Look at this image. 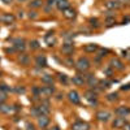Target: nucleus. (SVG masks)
Masks as SVG:
<instances>
[{
	"label": "nucleus",
	"mask_w": 130,
	"mask_h": 130,
	"mask_svg": "<svg viewBox=\"0 0 130 130\" xmlns=\"http://www.w3.org/2000/svg\"><path fill=\"white\" fill-rule=\"evenodd\" d=\"M126 124V117H115V120L112 122V126L115 129H122Z\"/></svg>",
	"instance_id": "7"
},
{
	"label": "nucleus",
	"mask_w": 130,
	"mask_h": 130,
	"mask_svg": "<svg viewBox=\"0 0 130 130\" xmlns=\"http://www.w3.org/2000/svg\"><path fill=\"white\" fill-rule=\"evenodd\" d=\"M44 39H46V42H47V44L51 47V46H53L56 43V39H55V35H53V31H50L48 34L44 37Z\"/></svg>",
	"instance_id": "17"
},
{
	"label": "nucleus",
	"mask_w": 130,
	"mask_h": 130,
	"mask_svg": "<svg viewBox=\"0 0 130 130\" xmlns=\"http://www.w3.org/2000/svg\"><path fill=\"white\" fill-rule=\"evenodd\" d=\"M64 17L65 18H69V20H73L74 17H75V14H77V13H75V9H73V8H68V9H65L64 10Z\"/></svg>",
	"instance_id": "16"
},
{
	"label": "nucleus",
	"mask_w": 130,
	"mask_h": 130,
	"mask_svg": "<svg viewBox=\"0 0 130 130\" xmlns=\"http://www.w3.org/2000/svg\"><path fill=\"white\" fill-rule=\"evenodd\" d=\"M68 99H69V102L73 103V104H79V103H81V98H79V95H78L77 91H69Z\"/></svg>",
	"instance_id": "11"
},
{
	"label": "nucleus",
	"mask_w": 130,
	"mask_h": 130,
	"mask_svg": "<svg viewBox=\"0 0 130 130\" xmlns=\"http://www.w3.org/2000/svg\"><path fill=\"white\" fill-rule=\"evenodd\" d=\"M38 125H39V127L47 129V126L50 125V118H48V116H44V115L39 116V117H38Z\"/></svg>",
	"instance_id": "12"
},
{
	"label": "nucleus",
	"mask_w": 130,
	"mask_h": 130,
	"mask_svg": "<svg viewBox=\"0 0 130 130\" xmlns=\"http://www.w3.org/2000/svg\"><path fill=\"white\" fill-rule=\"evenodd\" d=\"M55 92V89H53V86H43V87L39 90V95L40 96H44V98H50L53 95Z\"/></svg>",
	"instance_id": "2"
},
{
	"label": "nucleus",
	"mask_w": 130,
	"mask_h": 130,
	"mask_svg": "<svg viewBox=\"0 0 130 130\" xmlns=\"http://www.w3.org/2000/svg\"><path fill=\"white\" fill-rule=\"evenodd\" d=\"M105 22H107V25H113V24H116L115 17H108V18L105 20Z\"/></svg>",
	"instance_id": "31"
},
{
	"label": "nucleus",
	"mask_w": 130,
	"mask_h": 130,
	"mask_svg": "<svg viewBox=\"0 0 130 130\" xmlns=\"http://www.w3.org/2000/svg\"><path fill=\"white\" fill-rule=\"evenodd\" d=\"M118 2L122 4V3H130V0H118Z\"/></svg>",
	"instance_id": "39"
},
{
	"label": "nucleus",
	"mask_w": 130,
	"mask_h": 130,
	"mask_svg": "<svg viewBox=\"0 0 130 130\" xmlns=\"http://www.w3.org/2000/svg\"><path fill=\"white\" fill-rule=\"evenodd\" d=\"M3 2H4V3H5V4H9V3H10V2H12V0H3Z\"/></svg>",
	"instance_id": "40"
},
{
	"label": "nucleus",
	"mask_w": 130,
	"mask_h": 130,
	"mask_svg": "<svg viewBox=\"0 0 130 130\" xmlns=\"http://www.w3.org/2000/svg\"><path fill=\"white\" fill-rule=\"evenodd\" d=\"M42 5H43L42 0H32V2L30 3V7H32V8H39V7H42Z\"/></svg>",
	"instance_id": "22"
},
{
	"label": "nucleus",
	"mask_w": 130,
	"mask_h": 130,
	"mask_svg": "<svg viewBox=\"0 0 130 130\" xmlns=\"http://www.w3.org/2000/svg\"><path fill=\"white\" fill-rule=\"evenodd\" d=\"M109 67H111L112 69H117V70H124V69H125V65L122 64V61H121L120 59H117V57H115V59L111 60Z\"/></svg>",
	"instance_id": "6"
},
{
	"label": "nucleus",
	"mask_w": 130,
	"mask_h": 130,
	"mask_svg": "<svg viewBox=\"0 0 130 130\" xmlns=\"http://www.w3.org/2000/svg\"><path fill=\"white\" fill-rule=\"evenodd\" d=\"M86 83H87L89 86H91V87H95V86H98V83H99V79L94 77V74H91L90 77L87 78V81H86Z\"/></svg>",
	"instance_id": "19"
},
{
	"label": "nucleus",
	"mask_w": 130,
	"mask_h": 130,
	"mask_svg": "<svg viewBox=\"0 0 130 130\" xmlns=\"http://www.w3.org/2000/svg\"><path fill=\"white\" fill-rule=\"evenodd\" d=\"M115 115H117L118 117H126L130 115V108L129 107H125V105H121V107H117L115 109Z\"/></svg>",
	"instance_id": "3"
},
{
	"label": "nucleus",
	"mask_w": 130,
	"mask_h": 130,
	"mask_svg": "<svg viewBox=\"0 0 130 130\" xmlns=\"http://www.w3.org/2000/svg\"><path fill=\"white\" fill-rule=\"evenodd\" d=\"M109 118H111V113L108 112V111H99V112L96 113V120H99L102 122L108 121Z\"/></svg>",
	"instance_id": "9"
},
{
	"label": "nucleus",
	"mask_w": 130,
	"mask_h": 130,
	"mask_svg": "<svg viewBox=\"0 0 130 130\" xmlns=\"http://www.w3.org/2000/svg\"><path fill=\"white\" fill-rule=\"evenodd\" d=\"M59 79H60V82H62V83H68V75L64 74V73H60V74H59Z\"/></svg>",
	"instance_id": "27"
},
{
	"label": "nucleus",
	"mask_w": 130,
	"mask_h": 130,
	"mask_svg": "<svg viewBox=\"0 0 130 130\" xmlns=\"http://www.w3.org/2000/svg\"><path fill=\"white\" fill-rule=\"evenodd\" d=\"M0 111H2V112H4V113H7V112H9V111H10V107L2 104V105H0Z\"/></svg>",
	"instance_id": "29"
},
{
	"label": "nucleus",
	"mask_w": 130,
	"mask_h": 130,
	"mask_svg": "<svg viewBox=\"0 0 130 130\" xmlns=\"http://www.w3.org/2000/svg\"><path fill=\"white\" fill-rule=\"evenodd\" d=\"M122 129H124V130H130V124H127V122H126V124H125V126H124Z\"/></svg>",
	"instance_id": "37"
},
{
	"label": "nucleus",
	"mask_w": 130,
	"mask_h": 130,
	"mask_svg": "<svg viewBox=\"0 0 130 130\" xmlns=\"http://www.w3.org/2000/svg\"><path fill=\"white\" fill-rule=\"evenodd\" d=\"M42 81H43V82H46V83H50V85H52V82H53V78H52V75H48V74H46L44 77H42Z\"/></svg>",
	"instance_id": "24"
},
{
	"label": "nucleus",
	"mask_w": 130,
	"mask_h": 130,
	"mask_svg": "<svg viewBox=\"0 0 130 130\" xmlns=\"http://www.w3.org/2000/svg\"><path fill=\"white\" fill-rule=\"evenodd\" d=\"M90 67H91V64L87 57H79L77 60V62H75V68L79 72H87L90 69Z\"/></svg>",
	"instance_id": "1"
},
{
	"label": "nucleus",
	"mask_w": 130,
	"mask_h": 130,
	"mask_svg": "<svg viewBox=\"0 0 130 130\" xmlns=\"http://www.w3.org/2000/svg\"><path fill=\"white\" fill-rule=\"evenodd\" d=\"M35 61H37V65H38V67H40V68L47 65V59H46V56H43V55H39Z\"/></svg>",
	"instance_id": "20"
},
{
	"label": "nucleus",
	"mask_w": 130,
	"mask_h": 130,
	"mask_svg": "<svg viewBox=\"0 0 130 130\" xmlns=\"http://www.w3.org/2000/svg\"><path fill=\"white\" fill-rule=\"evenodd\" d=\"M30 47H31L32 50H38V48H39V43H38L37 40H32V42L30 43Z\"/></svg>",
	"instance_id": "30"
},
{
	"label": "nucleus",
	"mask_w": 130,
	"mask_h": 130,
	"mask_svg": "<svg viewBox=\"0 0 130 130\" xmlns=\"http://www.w3.org/2000/svg\"><path fill=\"white\" fill-rule=\"evenodd\" d=\"M20 61H21V62H26V64H27V61H29V59H27V56H25V55H22V56H21V57H20Z\"/></svg>",
	"instance_id": "33"
},
{
	"label": "nucleus",
	"mask_w": 130,
	"mask_h": 130,
	"mask_svg": "<svg viewBox=\"0 0 130 130\" xmlns=\"http://www.w3.org/2000/svg\"><path fill=\"white\" fill-rule=\"evenodd\" d=\"M103 73H104V74L107 75V77H111V75L113 74V69H112V68L109 67V65H108L107 68H104V69H103Z\"/></svg>",
	"instance_id": "23"
},
{
	"label": "nucleus",
	"mask_w": 130,
	"mask_h": 130,
	"mask_svg": "<svg viewBox=\"0 0 130 130\" xmlns=\"http://www.w3.org/2000/svg\"><path fill=\"white\" fill-rule=\"evenodd\" d=\"M72 82L75 85V86H83L86 82H85V79L82 78V75L81 74H78V75H74V77L72 78Z\"/></svg>",
	"instance_id": "18"
},
{
	"label": "nucleus",
	"mask_w": 130,
	"mask_h": 130,
	"mask_svg": "<svg viewBox=\"0 0 130 130\" xmlns=\"http://www.w3.org/2000/svg\"><path fill=\"white\" fill-rule=\"evenodd\" d=\"M74 35L75 34H72V32H65V34H64V39L65 40H70V39L74 38Z\"/></svg>",
	"instance_id": "28"
},
{
	"label": "nucleus",
	"mask_w": 130,
	"mask_h": 130,
	"mask_svg": "<svg viewBox=\"0 0 130 130\" xmlns=\"http://www.w3.org/2000/svg\"><path fill=\"white\" fill-rule=\"evenodd\" d=\"M89 24H90V26L94 27V29H98V27L100 26V22H99V20H98V18H90V20H89Z\"/></svg>",
	"instance_id": "21"
},
{
	"label": "nucleus",
	"mask_w": 130,
	"mask_h": 130,
	"mask_svg": "<svg viewBox=\"0 0 130 130\" xmlns=\"http://www.w3.org/2000/svg\"><path fill=\"white\" fill-rule=\"evenodd\" d=\"M121 90H130V83H127V85L122 86V87H121Z\"/></svg>",
	"instance_id": "36"
},
{
	"label": "nucleus",
	"mask_w": 130,
	"mask_h": 130,
	"mask_svg": "<svg viewBox=\"0 0 130 130\" xmlns=\"http://www.w3.org/2000/svg\"><path fill=\"white\" fill-rule=\"evenodd\" d=\"M65 64H67L68 67H73V65H75L74 60H72V59H67V60H65Z\"/></svg>",
	"instance_id": "32"
},
{
	"label": "nucleus",
	"mask_w": 130,
	"mask_h": 130,
	"mask_svg": "<svg viewBox=\"0 0 130 130\" xmlns=\"http://www.w3.org/2000/svg\"><path fill=\"white\" fill-rule=\"evenodd\" d=\"M18 2H25V0H18Z\"/></svg>",
	"instance_id": "42"
},
{
	"label": "nucleus",
	"mask_w": 130,
	"mask_h": 130,
	"mask_svg": "<svg viewBox=\"0 0 130 130\" xmlns=\"http://www.w3.org/2000/svg\"><path fill=\"white\" fill-rule=\"evenodd\" d=\"M98 50H99V46L95 44V43H89V44H86V46L83 47V51L87 52V53H94V52H96Z\"/></svg>",
	"instance_id": "14"
},
{
	"label": "nucleus",
	"mask_w": 130,
	"mask_h": 130,
	"mask_svg": "<svg viewBox=\"0 0 130 130\" xmlns=\"http://www.w3.org/2000/svg\"><path fill=\"white\" fill-rule=\"evenodd\" d=\"M107 99L109 100V102H113V100H117L118 99V94L117 92H112V94H109L107 96Z\"/></svg>",
	"instance_id": "25"
},
{
	"label": "nucleus",
	"mask_w": 130,
	"mask_h": 130,
	"mask_svg": "<svg viewBox=\"0 0 130 130\" xmlns=\"http://www.w3.org/2000/svg\"><path fill=\"white\" fill-rule=\"evenodd\" d=\"M29 17H30V18H37L38 14H37V12H30V13H29Z\"/></svg>",
	"instance_id": "34"
},
{
	"label": "nucleus",
	"mask_w": 130,
	"mask_h": 130,
	"mask_svg": "<svg viewBox=\"0 0 130 130\" xmlns=\"http://www.w3.org/2000/svg\"><path fill=\"white\" fill-rule=\"evenodd\" d=\"M122 7V4L118 2V0H109V2L105 3V8L109 9V10H116V9H120Z\"/></svg>",
	"instance_id": "8"
},
{
	"label": "nucleus",
	"mask_w": 130,
	"mask_h": 130,
	"mask_svg": "<svg viewBox=\"0 0 130 130\" xmlns=\"http://www.w3.org/2000/svg\"><path fill=\"white\" fill-rule=\"evenodd\" d=\"M56 7H57L59 10H62L64 12L65 9H68L70 7V3L68 0H56Z\"/></svg>",
	"instance_id": "13"
},
{
	"label": "nucleus",
	"mask_w": 130,
	"mask_h": 130,
	"mask_svg": "<svg viewBox=\"0 0 130 130\" xmlns=\"http://www.w3.org/2000/svg\"><path fill=\"white\" fill-rule=\"evenodd\" d=\"M0 21H2L3 24H12L14 21V16L10 14V13H5V14H3L2 17H0Z\"/></svg>",
	"instance_id": "15"
},
{
	"label": "nucleus",
	"mask_w": 130,
	"mask_h": 130,
	"mask_svg": "<svg viewBox=\"0 0 130 130\" xmlns=\"http://www.w3.org/2000/svg\"><path fill=\"white\" fill-rule=\"evenodd\" d=\"M85 98L90 102V104H91V105H96V104H98V95H96V92H94V90L86 91Z\"/></svg>",
	"instance_id": "4"
},
{
	"label": "nucleus",
	"mask_w": 130,
	"mask_h": 130,
	"mask_svg": "<svg viewBox=\"0 0 130 130\" xmlns=\"http://www.w3.org/2000/svg\"><path fill=\"white\" fill-rule=\"evenodd\" d=\"M96 52H98V56L104 57V56H107V53H109V50H100V48H99Z\"/></svg>",
	"instance_id": "26"
},
{
	"label": "nucleus",
	"mask_w": 130,
	"mask_h": 130,
	"mask_svg": "<svg viewBox=\"0 0 130 130\" xmlns=\"http://www.w3.org/2000/svg\"><path fill=\"white\" fill-rule=\"evenodd\" d=\"M47 130H60L59 126H52V127H47Z\"/></svg>",
	"instance_id": "38"
},
{
	"label": "nucleus",
	"mask_w": 130,
	"mask_h": 130,
	"mask_svg": "<svg viewBox=\"0 0 130 130\" xmlns=\"http://www.w3.org/2000/svg\"><path fill=\"white\" fill-rule=\"evenodd\" d=\"M61 51H62V53H65V55H70V53H73V51H74V44H73V42H67V43H64L62 47H61Z\"/></svg>",
	"instance_id": "10"
},
{
	"label": "nucleus",
	"mask_w": 130,
	"mask_h": 130,
	"mask_svg": "<svg viewBox=\"0 0 130 130\" xmlns=\"http://www.w3.org/2000/svg\"><path fill=\"white\" fill-rule=\"evenodd\" d=\"M72 130H90V125L83 121H75L72 124Z\"/></svg>",
	"instance_id": "5"
},
{
	"label": "nucleus",
	"mask_w": 130,
	"mask_h": 130,
	"mask_svg": "<svg viewBox=\"0 0 130 130\" xmlns=\"http://www.w3.org/2000/svg\"><path fill=\"white\" fill-rule=\"evenodd\" d=\"M61 98H62V95H61V94H57V99H59V100L61 99Z\"/></svg>",
	"instance_id": "41"
},
{
	"label": "nucleus",
	"mask_w": 130,
	"mask_h": 130,
	"mask_svg": "<svg viewBox=\"0 0 130 130\" xmlns=\"http://www.w3.org/2000/svg\"><path fill=\"white\" fill-rule=\"evenodd\" d=\"M26 127H27V130H35V127H34V125H32V124H27Z\"/></svg>",
	"instance_id": "35"
}]
</instances>
